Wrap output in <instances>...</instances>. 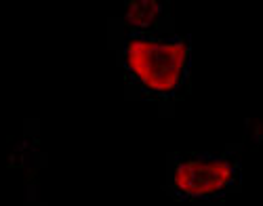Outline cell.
Returning <instances> with one entry per match:
<instances>
[{"label":"cell","instance_id":"6da1fadb","mask_svg":"<svg viewBox=\"0 0 263 206\" xmlns=\"http://www.w3.org/2000/svg\"><path fill=\"white\" fill-rule=\"evenodd\" d=\"M187 59L183 42H149L133 40L126 49V63L147 88L166 93L177 86Z\"/></svg>","mask_w":263,"mask_h":206},{"label":"cell","instance_id":"7a4b0ae2","mask_svg":"<svg viewBox=\"0 0 263 206\" xmlns=\"http://www.w3.org/2000/svg\"><path fill=\"white\" fill-rule=\"evenodd\" d=\"M234 179V166L228 160H192L175 168V185L192 198L221 192Z\"/></svg>","mask_w":263,"mask_h":206},{"label":"cell","instance_id":"3957f363","mask_svg":"<svg viewBox=\"0 0 263 206\" xmlns=\"http://www.w3.org/2000/svg\"><path fill=\"white\" fill-rule=\"evenodd\" d=\"M160 15V5L156 0H133L124 13L128 26L135 28H149Z\"/></svg>","mask_w":263,"mask_h":206}]
</instances>
